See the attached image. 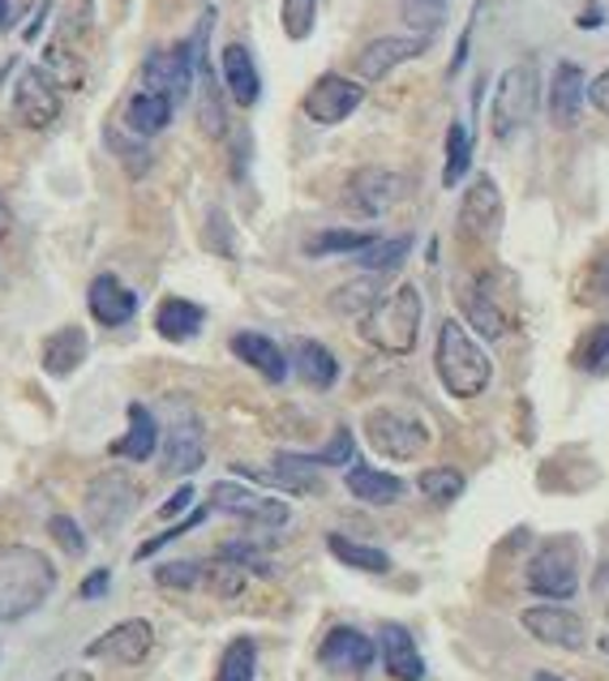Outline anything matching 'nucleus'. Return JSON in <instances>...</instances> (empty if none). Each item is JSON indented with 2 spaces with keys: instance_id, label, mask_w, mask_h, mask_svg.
<instances>
[{
  "instance_id": "obj_1",
  "label": "nucleus",
  "mask_w": 609,
  "mask_h": 681,
  "mask_svg": "<svg viewBox=\"0 0 609 681\" xmlns=\"http://www.w3.org/2000/svg\"><path fill=\"white\" fill-rule=\"evenodd\" d=\"M56 592V565L31 545H0V622H22Z\"/></svg>"
},
{
  "instance_id": "obj_2",
  "label": "nucleus",
  "mask_w": 609,
  "mask_h": 681,
  "mask_svg": "<svg viewBox=\"0 0 609 681\" xmlns=\"http://www.w3.org/2000/svg\"><path fill=\"white\" fill-rule=\"evenodd\" d=\"M434 369H438V382L447 386V395H455V399H477L489 386V377H493L486 348L464 330V321H443L438 326Z\"/></svg>"
},
{
  "instance_id": "obj_3",
  "label": "nucleus",
  "mask_w": 609,
  "mask_h": 681,
  "mask_svg": "<svg viewBox=\"0 0 609 681\" xmlns=\"http://www.w3.org/2000/svg\"><path fill=\"white\" fill-rule=\"evenodd\" d=\"M421 314H425L421 292L412 283H400L395 292L378 296V305L361 318V339L387 356H407L421 334Z\"/></svg>"
},
{
  "instance_id": "obj_4",
  "label": "nucleus",
  "mask_w": 609,
  "mask_h": 681,
  "mask_svg": "<svg viewBox=\"0 0 609 681\" xmlns=\"http://www.w3.org/2000/svg\"><path fill=\"white\" fill-rule=\"evenodd\" d=\"M536 99H541V74H536V65L532 61L511 65L498 78L493 103H489V129H493V138L507 142L511 133H520L532 121V112H536Z\"/></svg>"
},
{
  "instance_id": "obj_5",
  "label": "nucleus",
  "mask_w": 609,
  "mask_h": 681,
  "mask_svg": "<svg viewBox=\"0 0 609 681\" xmlns=\"http://www.w3.org/2000/svg\"><path fill=\"white\" fill-rule=\"evenodd\" d=\"M529 592L541 601H570L579 592V545L570 536H550L532 553Z\"/></svg>"
},
{
  "instance_id": "obj_6",
  "label": "nucleus",
  "mask_w": 609,
  "mask_h": 681,
  "mask_svg": "<svg viewBox=\"0 0 609 681\" xmlns=\"http://www.w3.org/2000/svg\"><path fill=\"white\" fill-rule=\"evenodd\" d=\"M366 438L382 459L407 463V459H421L425 454L429 429H425L421 416H412L404 407H373L366 416Z\"/></svg>"
},
{
  "instance_id": "obj_7",
  "label": "nucleus",
  "mask_w": 609,
  "mask_h": 681,
  "mask_svg": "<svg viewBox=\"0 0 609 681\" xmlns=\"http://www.w3.org/2000/svg\"><path fill=\"white\" fill-rule=\"evenodd\" d=\"M138 497H142L138 484L129 481L121 468H112V472H104V476H95V481L86 484V523H90L95 531L112 536V531L124 527V519L133 515Z\"/></svg>"
},
{
  "instance_id": "obj_8",
  "label": "nucleus",
  "mask_w": 609,
  "mask_h": 681,
  "mask_svg": "<svg viewBox=\"0 0 609 681\" xmlns=\"http://www.w3.org/2000/svg\"><path fill=\"white\" fill-rule=\"evenodd\" d=\"M194 78H198V65H194V47H189V40L172 43V47H155V52L146 56V65H142V90L163 95L172 108L189 99Z\"/></svg>"
},
{
  "instance_id": "obj_9",
  "label": "nucleus",
  "mask_w": 609,
  "mask_h": 681,
  "mask_svg": "<svg viewBox=\"0 0 609 681\" xmlns=\"http://www.w3.org/2000/svg\"><path fill=\"white\" fill-rule=\"evenodd\" d=\"M206 506H210V510H224V515H237V519L253 523V527H271V531L292 519L287 502H280V497H262V493H253V488H244V484H237V481L210 484Z\"/></svg>"
},
{
  "instance_id": "obj_10",
  "label": "nucleus",
  "mask_w": 609,
  "mask_h": 681,
  "mask_svg": "<svg viewBox=\"0 0 609 681\" xmlns=\"http://www.w3.org/2000/svg\"><path fill=\"white\" fill-rule=\"evenodd\" d=\"M407 194V176L391 172V167H361L348 176V189H344V201L352 215H366V219H378L387 215L395 201H404Z\"/></svg>"
},
{
  "instance_id": "obj_11",
  "label": "nucleus",
  "mask_w": 609,
  "mask_h": 681,
  "mask_svg": "<svg viewBox=\"0 0 609 681\" xmlns=\"http://www.w3.org/2000/svg\"><path fill=\"white\" fill-rule=\"evenodd\" d=\"M361 99H366V86L352 78H344V74H323V78L314 81L309 90H305V117L314 124H344L357 108H361Z\"/></svg>"
},
{
  "instance_id": "obj_12",
  "label": "nucleus",
  "mask_w": 609,
  "mask_h": 681,
  "mask_svg": "<svg viewBox=\"0 0 609 681\" xmlns=\"http://www.w3.org/2000/svg\"><path fill=\"white\" fill-rule=\"evenodd\" d=\"M323 468H314L309 454H275L271 468H253V463H237V476L253 484H271L280 493L292 497H309V493H323Z\"/></svg>"
},
{
  "instance_id": "obj_13",
  "label": "nucleus",
  "mask_w": 609,
  "mask_h": 681,
  "mask_svg": "<svg viewBox=\"0 0 609 681\" xmlns=\"http://www.w3.org/2000/svg\"><path fill=\"white\" fill-rule=\"evenodd\" d=\"M520 626L529 630L536 642L545 647H563V651H579L588 642V626L579 613H570L563 604H532L520 613Z\"/></svg>"
},
{
  "instance_id": "obj_14",
  "label": "nucleus",
  "mask_w": 609,
  "mask_h": 681,
  "mask_svg": "<svg viewBox=\"0 0 609 681\" xmlns=\"http://www.w3.org/2000/svg\"><path fill=\"white\" fill-rule=\"evenodd\" d=\"M13 117L26 129H47L61 117V86L43 69H22V78L13 86Z\"/></svg>"
},
{
  "instance_id": "obj_15",
  "label": "nucleus",
  "mask_w": 609,
  "mask_h": 681,
  "mask_svg": "<svg viewBox=\"0 0 609 681\" xmlns=\"http://www.w3.org/2000/svg\"><path fill=\"white\" fill-rule=\"evenodd\" d=\"M155 647V630L151 622L142 617H129V622H117L108 635L86 642V656L90 660H112V664H142Z\"/></svg>"
},
{
  "instance_id": "obj_16",
  "label": "nucleus",
  "mask_w": 609,
  "mask_h": 681,
  "mask_svg": "<svg viewBox=\"0 0 609 681\" xmlns=\"http://www.w3.org/2000/svg\"><path fill=\"white\" fill-rule=\"evenodd\" d=\"M429 47L425 35H382V40L366 43L361 52H357V78L361 81H382L391 69H400L407 61H416L421 52Z\"/></svg>"
},
{
  "instance_id": "obj_17",
  "label": "nucleus",
  "mask_w": 609,
  "mask_h": 681,
  "mask_svg": "<svg viewBox=\"0 0 609 681\" xmlns=\"http://www.w3.org/2000/svg\"><path fill=\"white\" fill-rule=\"evenodd\" d=\"M498 228H502V194L493 176H477L459 201V232L472 241H489Z\"/></svg>"
},
{
  "instance_id": "obj_18",
  "label": "nucleus",
  "mask_w": 609,
  "mask_h": 681,
  "mask_svg": "<svg viewBox=\"0 0 609 681\" xmlns=\"http://www.w3.org/2000/svg\"><path fill=\"white\" fill-rule=\"evenodd\" d=\"M378 660V642L361 635L357 626H335L318 647V664L330 673H366Z\"/></svg>"
},
{
  "instance_id": "obj_19",
  "label": "nucleus",
  "mask_w": 609,
  "mask_h": 681,
  "mask_svg": "<svg viewBox=\"0 0 609 681\" xmlns=\"http://www.w3.org/2000/svg\"><path fill=\"white\" fill-rule=\"evenodd\" d=\"M206 463V433L194 416H181L163 438V472L167 476H194Z\"/></svg>"
},
{
  "instance_id": "obj_20",
  "label": "nucleus",
  "mask_w": 609,
  "mask_h": 681,
  "mask_svg": "<svg viewBox=\"0 0 609 681\" xmlns=\"http://www.w3.org/2000/svg\"><path fill=\"white\" fill-rule=\"evenodd\" d=\"M86 305H90V318L99 326H124L138 314V292H129L117 275H95L90 292H86Z\"/></svg>"
},
{
  "instance_id": "obj_21",
  "label": "nucleus",
  "mask_w": 609,
  "mask_h": 681,
  "mask_svg": "<svg viewBox=\"0 0 609 681\" xmlns=\"http://www.w3.org/2000/svg\"><path fill=\"white\" fill-rule=\"evenodd\" d=\"M219 74H224V86H228V99L237 108H253L262 99V78H258V65L249 56L244 43H228L219 52Z\"/></svg>"
},
{
  "instance_id": "obj_22",
  "label": "nucleus",
  "mask_w": 609,
  "mask_h": 681,
  "mask_svg": "<svg viewBox=\"0 0 609 681\" xmlns=\"http://www.w3.org/2000/svg\"><path fill=\"white\" fill-rule=\"evenodd\" d=\"M588 99V81H584V69L575 61H563L550 78V121L554 129H570L579 121V108Z\"/></svg>"
},
{
  "instance_id": "obj_23",
  "label": "nucleus",
  "mask_w": 609,
  "mask_h": 681,
  "mask_svg": "<svg viewBox=\"0 0 609 681\" xmlns=\"http://www.w3.org/2000/svg\"><path fill=\"white\" fill-rule=\"evenodd\" d=\"M378 656H382L387 673H391L395 681L425 678V660H421L416 642H412V635H407V626H400V622H387V626L378 630Z\"/></svg>"
},
{
  "instance_id": "obj_24",
  "label": "nucleus",
  "mask_w": 609,
  "mask_h": 681,
  "mask_svg": "<svg viewBox=\"0 0 609 681\" xmlns=\"http://www.w3.org/2000/svg\"><path fill=\"white\" fill-rule=\"evenodd\" d=\"M455 296H459V309H464L468 326H472L481 339H502V334H507V314L498 309V300H493V292H489L486 279L459 283Z\"/></svg>"
},
{
  "instance_id": "obj_25",
  "label": "nucleus",
  "mask_w": 609,
  "mask_h": 681,
  "mask_svg": "<svg viewBox=\"0 0 609 681\" xmlns=\"http://www.w3.org/2000/svg\"><path fill=\"white\" fill-rule=\"evenodd\" d=\"M287 369H296V377H301L309 391H330V386L339 382V361L330 356V348L318 343V339H292Z\"/></svg>"
},
{
  "instance_id": "obj_26",
  "label": "nucleus",
  "mask_w": 609,
  "mask_h": 681,
  "mask_svg": "<svg viewBox=\"0 0 609 681\" xmlns=\"http://www.w3.org/2000/svg\"><path fill=\"white\" fill-rule=\"evenodd\" d=\"M86 352H90L86 330H81V326H61V330H52V334L43 339L40 364H43V373H52V377H69V373L86 361Z\"/></svg>"
},
{
  "instance_id": "obj_27",
  "label": "nucleus",
  "mask_w": 609,
  "mask_h": 681,
  "mask_svg": "<svg viewBox=\"0 0 609 681\" xmlns=\"http://www.w3.org/2000/svg\"><path fill=\"white\" fill-rule=\"evenodd\" d=\"M232 356L249 364L253 373H262L267 382H284L287 377V352L275 343V339L258 334V330H241V334H232Z\"/></svg>"
},
{
  "instance_id": "obj_28",
  "label": "nucleus",
  "mask_w": 609,
  "mask_h": 681,
  "mask_svg": "<svg viewBox=\"0 0 609 681\" xmlns=\"http://www.w3.org/2000/svg\"><path fill=\"white\" fill-rule=\"evenodd\" d=\"M344 484H348V493H352L357 502H366V506H395L407 488L400 476L378 472V468H369V463H352Z\"/></svg>"
},
{
  "instance_id": "obj_29",
  "label": "nucleus",
  "mask_w": 609,
  "mask_h": 681,
  "mask_svg": "<svg viewBox=\"0 0 609 681\" xmlns=\"http://www.w3.org/2000/svg\"><path fill=\"white\" fill-rule=\"evenodd\" d=\"M155 450H160V425H155V416L146 407L133 403L129 407V429H124V438L112 441V454L129 459V463H146Z\"/></svg>"
},
{
  "instance_id": "obj_30",
  "label": "nucleus",
  "mask_w": 609,
  "mask_h": 681,
  "mask_svg": "<svg viewBox=\"0 0 609 681\" xmlns=\"http://www.w3.org/2000/svg\"><path fill=\"white\" fill-rule=\"evenodd\" d=\"M203 321H206V309L194 305V300H185V296H167L160 309H155V330H160L163 339H172V343H189L203 330Z\"/></svg>"
},
{
  "instance_id": "obj_31",
  "label": "nucleus",
  "mask_w": 609,
  "mask_h": 681,
  "mask_svg": "<svg viewBox=\"0 0 609 681\" xmlns=\"http://www.w3.org/2000/svg\"><path fill=\"white\" fill-rule=\"evenodd\" d=\"M172 112H176V108H172L163 95H155V90H133L129 103H124V121H129V129H133L138 138H155V133H163L167 121H172Z\"/></svg>"
},
{
  "instance_id": "obj_32",
  "label": "nucleus",
  "mask_w": 609,
  "mask_h": 681,
  "mask_svg": "<svg viewBox=\"0 0 609 681\" xmlns=\"http://www.w3.org/2000/svg\"><path fill=\"white\" fill-rule=\"evenodd\" d=\"M326 549L344 561V565L361 570V574H387V570H391V558H387L382 549L361 545V540H352V536H344V531H330V536H326Z\"/></svg>"
},
{
  "instance_id": "obj_33",
  "label": "nucleus",
  "mask_w": 609,
  "mask_h": 681,
  "mask_svg": "<svg viewBox=\"0 0 609 681\" xmlns=\"http://www.w3.org/2000/svg\"><path fill=\"white\" fill-rule=\"evenodd\" d=\"M244 583H249V570H244L241 561L232 558H210L203 561V587L210 596H219V601H237L244 592Z\"/></svg>"
},
{
  "instance_id": "obj_34",
  "label": "nucleus",
  "mask_w": 609,
  "mask_h": 681,
  "mask_svg": "<svg viewBox=\"0 0 609 681\" xmlns=\"http://www.w3.org/2000/svg\"><path fill=\"white\" fill-rule=\"evenodd\" d=\"M412 253V237H378V241L361 249L357 253V266L366 271V275H391V271H400L404 266V257Z\"/></svg>"
},
{
  "instance_id": "obj_35",
  "label": "nucleus",
  "mask_w": 609,
  "mask_h": 681,
  "mask_svg": "<svg viewBox=\"0 0 609 681\" xmlns=\"http://www.w3.org/2000/svg\"><path fill=\"white\" fill-rule=\"evenodd\" d=\"M198 81H203V99H198V124H203L206 138H224L228 133V112H224V95H219V81L210 74V61L198 65Z\"/></svg>"
},
{
  "instance_id": "obj_36",
  "label": "nucleus",
  "mask_w": 609,
  "mask_h": 681,
  "mask_svg": "<svg viewBox=\"0 0 609 681\" xmlns=\"http://www.w3.org/2000/svg\"><path fill=\"white\" fill-rule=\"evenodd\" d=\"M378 241L373 232H357V228H330V232H318L305 241V253L309 257H335V253H361L369 244Z\"/></svg>"
},
{
  "instance_id": "obj_37",
  "label": "nucleus",
  "mask_w": 609,
  "mask_h": 681,
  "mask_svg": "<svg viewBox=\"0 0 609 681\" xmlns=\"http://www.w3.org/2000/svg\"><path fill=\"white\" fill-rule=\"evenodd\" d=\"M253 673H258V642L241 635V639H232L224 647L215 681H253Z\"/></svg>"
},
{
  "instance_id": "obj_38",
  "label": "nucleus",
  "mask_w": 609,
  "mask_h": 681,
  "mask_svg": "<svg viewBox=\"0 0 609 681\" xmlns=\"http://www.w3.org/2000/svg\"><path fill=\"white\" fill-rule=\"evenodd\" d=\"M468 167H472V133H468V124L455 121L447 129V167H443V185L455 189L464 176H468Z\"/></svg>"
},
{
  "instance_id": "obj_39",
  "label": "nucleus",
  "mask_w": 609,
  "mask_h": 681,
  "mask_svg": "<svg viewBox=\"0 0 609 681\" xmlns=\"http://www.w3.org/2000/svg\"><path fill=\"white\" fill-rule=\"evenodd\" d=\"M373 305H378V275L344 283V287L330 296V309H335V314H348V318H366Z\"/></svg>"
},
{
  "instance_id": "obj_40",
  "label": "nucleus",
  "mask_w": 609,
  "mask_h": 681,
  "mask_svg": "<svg viewBox=\"0 0 609 681\" xmlns=\"http://www.w3.org/2000/svg\"><path fill=\"white\" fill-rule=\"evenodd\" d=\"M464 472L459 468H425L421 476H416V488L434 502V506H450L455 497H464Z\"/></svg>"
},
{
  "instance_id": "obj_41",
  "label": "nucleus",
  "mask_w": 609,
  "mask_h": 681,
  "mask_svg": "<svg viewBox=\"0 0 609 681\" xmlns=\"http://www.w3.org/2000/svg\"><path fill=\"white\" fill-rule=\"evenodd\" d=\"M280 22H284V35L292 43L309 40L314 22H318V0H284L280 4Z\"/></svg>"
},
{
  "instance_id": "obj_42",
  "label": "nucleus",
  "mask_w": 609,
  "mask_h": 681,
  "mask_svg": "<svg viewBox=\"0 0 609 681\" xmlns=\"http://www.w3.org/2000/svg\"><path fill=\"white\" fill-rule=\"evenodd\" d=\"M575 361L584 373H592V377H606L609 373V321L606 326H597L584 343H579V352H575Z\"/></svg>"
},
{
  "instance_id": "obj_43",
  "label": "nucleus",
  "mask_w": 609,
  "mask_h": 681,
  "mask_svg": "<svg viewBox=\"0 0 609 681\" xmlns=\"http://www.w3.org/2000/svg\"><path fill=\"white\" fill-rule=\"evenodd\" d=\"M155 583L172 592H194L203 587V561H163L155 565Z\"/></svg>"
},
{
  "instance_id": "obj_44",
  "label": "nucleus",
  "mask_w": 609,
  "mask_h": 681,
  "mask_svg": "<svg viewBox=\"0 0 609 681\" xmlns=\"http://www.w3.org/2000/svg\"><path fill=\"white\" fill-rule=\"evenodd\" d=\"M447 18V0H404V22L416 31V35H434Z\"/></svg>"
},
{
  "instance_id": "obj_45",
  "label": "nucleus",
  "mask_w": 609,
  "mask_h": 681,
  "mask_svg": "<svg viewBox=\"0 0 609 681\" xmlns=\"http://www.w3.org/2000/svg\"><path fill=\"white\" fill-rule=\"evenodd\" d=\"M108 146L117 151V160L124 163V172H129V176H146V172H151V151L138 142V133H133V138H124L121 129H108Z\"/></svg>"
},
{
  "instance_id": "obj_46",
  "label": "nucleus",
  "mask_w": 609,
  "mask_h": 681,
  "mask_svg": "<svg viewBox=\"0 0 609 681\" xmlns=\"http://www.w3.org/2000/svg\"><path fill=\"white\" fill-rule=\"evenodd\" d=\"M352 454H357V441H352V429H335L330 441H326L318 454H309L314 459V468H344V463H352Z\"/></svg>"
},
{
  "instance_id": "obj_47",
  "label": "nucleus",
  "mask_w": 609,
  "mask_h": 681,
  "mask_svg": "<svg viewBox=\"0 0 609 681\" xmlns=\"http://www.w3.org/2000/svg\"><path fill=\"white\" fill-rule=\"evenodd\" d=\"M206 515H210V506H198V510H189L185 519H181V523H172L167 531H160V536H151V540H146V545L138 549V558H151V553H160L163 545H172V540H181L185 531H194V527H198V523H203Z\"/></svg>"
},
{
  "instance_id": "obj_48",
  "label": "nucleus",
  "mask_w": 609,
  "mask_h": 681,
  "mask_svg": "<svg viewBox=\"0 0 609 681\" xmlns=\"http://www.w3.org/2000/svg\"><path fill=\"white\" fill-rule=\"evenodd\" d=\"M47 531H52V540H56L69 558H81V553H86V536H81V527L69 519V515H52V519H47Z\"/></svg>"
},
{
  "instance_id": "obj_49",
  "label": "nucleus",
  "mask_w": 609,
  "mask_h": 681,
  "mask_svg": "<svg viewBox=\"0 0 609 681\" xmlns=\"http://www.w3.org/2000/svg\"><path fill=\"white\" fill-rule=\"evenodd\" d=\"M232 228H228V219L219 215V210H210V237H206V244L215 249V253H224V257H232Z\"/></svg>"
},
{
  "instance_id": "obj_50",
  "label": "nucleus",
  "mask_w": 609,
  "mask_h": 681,
  "mask_svg": "<svg viewBox=\"0 0 609 681\" xmlns=\"http://www.w3.org/2000/svg\"><path fill=\"white\" fill-rule=\"evenodd\" d=\"M194 497H198V493H194L189 484H181V488H176V493L160 506V519H176V515H185V510L194 506Z\"/></svg>"
},
{
  "instance_id": "obj_51",
  "label": "nucleus",
  "mask_w": 609,
  "mask_h": 681,
  "mask_svg": "<svg viewBox=\"0 0 609 681\" xmlns=\"http://www.w3.org/2000/svg\"><path fill=\"white\" fill-rule=\"evenodd\" d=\"M588 103H592L601 117H609V69H601L597 78L588 81Z\"/></svg>"
},
{
  "instance_id": "obj_52",
  "label": "nucleus",
  "mask_w": 609,
  "mask_h": 681,
  "mask_svg": "<svg viewBox=\"0 0 609 681\" xmlns=\"http://www.w3.org/2000/svg\"><path fill=\"white\" fill-rule=\"evenodd\" d=\"M108 583H112V574L108 570H95V574H86V583H81V601H95V596H104L108 592Z\"/></svg>"
},
{
  "instance_id": "obj_53",
  "label": "nucleus",
  "mask_w": 609,
  "mask_h": 681,
  "mask_svg": "<svg viewBox=\"0 0 609 681\" xmlns=\"http://www.w3.org/2000/svg\"><path fill=\"white\" fill-rule=\"evenodd\" d=\"M592 287H597V296L609 305V257H601V262L592 266Z\"/></svg>"
},
{
  "instance_id": "obj_54",
  "label": "nucleus",
  "mask_w": 609,
  "mask_h": 681,
  "mask_svg": "<svg viewBox=\"0 0 609 681\" xmlns=\"http://www.w3.org/2000/svg\"><path fill=\"white\" fill-rule=\"evenodd\" d=\"M601 22H606V9H601V4H588V9L579 13V26H584V31H592V26H601Z\"/></svg>"
},
{
  "instance_id": "obj_55",
  "label": "nucleus",
  "mask_w": 609,
  "mask_h": 681,
  "mask_svg": "<svg viewBox=\"0 0 609 681\" xmlns=\"http://www.w3.org/2000/svg\"><path fill=\"white\" fill-rule=\"evenodd\" d=\"M468 43H472V26L464 31V40H459V47H455V61H450V74H459V69H464V61H468Z\"/></svg>"
},
{
  "instance_id": "obj_56",
  "label": "nucleus",
  "mask_w": 609,
  "mask_h": 681,
  "mask_svg": "<svg viewBox=\"0 0 609 681\" xmlns=\"http://www.w3.org/2000/svg\"><path fill=\"white\" fill-rule=\"evenodd\" d=\"M9 228H13V215H9V206H4V201H0V241H4V237H9Z\"/></svg>"
},
{
  "instance_id": "obj_57",
  "label": "nucleus",
  "mask_w": 609,
  "mask_h": 681,
  "mask_svg": "<svg viewBox=\"0 0 609 681\" xmlns=\"http://www.w3.org/2000/svg\"><path fill=\"white\" fill-rule=\"evenodd\" d=\"M52 681H95V678H90V673H86V669H65V673H61V678H52Z\"/></svg>"
},
{
  "instance_id": "obj_58",
  "label": "nucleus",
  "mask_w": 609,
  "mask_h": 681,
  "mask_svg": "<svg viewBox=\"0 0 609 681\" xmlns=\"http://www.w3.org/2000/svg\"><path fill=\"white\" fill-rule=\"evenodd\" d=\"M9 22V0H0V26Z\"/></svg>"
},
{
  "instance_id": "obj_59",
  "label": "nucleus",
  "mask_w": 609,
  "mask_h": 681,
  "mask_svg": "<svg viewBox=\"0 0 609 681\" xmlns=\"http://www.w3.org/2000/svg\"><path fill=\"white\" fill-rule=\"evenodd\" d=\"M532 681H563V678H554V673H536Z\"/></svg>"
},
{
  "instance_id": "obj_60",
  "label": "nucleus",
  "mask_w": 609,
  "mask_h": 681,
  "mask_svg": "<svg viewBox=\"0 0 609 681\" xmlns=\"http://www.w3.org/2000/svg\"><path fill=\"white\" fill-rule=\"evenodd\" d=\"M601 651L609 656V635H601Z\"/></svg>"
}]
</instances>
